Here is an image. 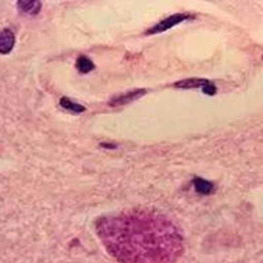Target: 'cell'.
I'll list each match as a JSON object with an SVG mask.
<instances>
[{
  "label": "cell",
  "mask_w": 263,
  "mask_h": 263,
  "mask_svg": "<svg viewBox=\"0 0 263 263\" xmlns=\"http://www.w3.org/2000/svg\"><path fill=\"white\" fill-rule=\"evenodd\" d=\"M147 91L145 88H138V90L129 91L126 93H120V95H116L115 98H112L109 100V105L111 107H119V105H125L129 104V103L135 102L137 99H140L141 96H144Z\"/></svg>",
  "instance_id": "cell-3"
},
{
  "label": "cell",
  "mask_w": 263,
  "mask_h": 263,
  "mask_svg": "<svg viewBox=\"0 0 263 263\" xmlns=\"http://www.w3.org/2000/svg\"><path fill=\"white\" fill-rule=\"evenodd\" d=\"M61 107L67 109L70 112H74V114H82V112L86 111V107L82 104H78V103H74L72 100H70L69 98H62L60 100Z\"/></svg>",
  "instance_id": "cell-8"
},
{
  "label": "cell",
  "mask_w": 263,
  "mask_h": 263,
  "mask_svg": "<svg viewBox=\"0 0 263 263\" xmlns=\"http://www.w3.org/2000/svg\"><path fill=\"white\" fill-rule=\"evenodd\" d=\"M262 60H263V58H262Z\"/></svg>",
  "instance_id": "cell-11"
},
{
  "label": "cell",
  "mask_w": 263,
  "mask_h": 263,
  "mask_svg": "<svg viewBox=\"0 0 263 263\" xmlns=\"http://www.w3.org/2000/svg\"><path fill=\"white\" fill-rule=\"evenodd\" d=\"M17 7L21 12L25 13V15L34 16L41 9V2H37V0H32V2H17Z\"/></svg>",
  "instance_id": "cell-7"
},
{
  "label": "cell",
  "mask_w": 263,
  "mask_h": 263,
  "mask_svg": "<svg viewBox=\"0 0 263 263\" xmlns=\"http://www.w3.org/2000/svg\"><path fill=\"white\" fill-rule=\"evenodd\" d=\"M77 69H78L79 72H82V74H87V72L92 71V70L95 69V65H93V62L90 58L82 55V57H79L78 60H77Z\"/></svg>",
  "instance_id": "cell-9"
},
{
  "label": "cell",
  "mask_w": 263,
  "mask_h": 263,
  "mask_svg": "<svg viewBox=\"0 0 263 263\" xmlns=\"http://www.w3.org/2000/svg\"><path fill=\"white\" fill-rule=\"evenodd\" d=\"M195 17H196V16L192 15V13H175V15H171V16H168V17H166V18H163V20L159 21L158 24H156L154 27H152L150 29H147L146 32H145V34H146V36H150V34H158V33H163V32H166V30L171 29V28L179 25L180 23H183V21L194 20Z\"/></svg>",
  "instance_id": "cell-2"
},
{
  "label": "cell",
  "mask_w": 263,
  "mask_h": 263,
  "mask_svg": "<svg viewBox=\"0 0 263 263\" xmlns=\"http://www.w3.org/2000/svg\"><path fill=\"white\" fill-rule=\"evenodd\" d=\"M201 91H203V92L205 93V95L213 96V95H216V92H217V88H216L215 83H213V82H211V83L208 84V86L204 87V88Z\"/></svg>",
  "instance_id": "cell-10"
},
{
  "label": "cell",
  "mask_w": 263,
  "mask_h": 263,
  "mask_svg": "<svg viewBox=\"0 0 263 263\" xmlns=\"http://www.w3.org/2000/svg\"><path fill=\"white\" fill-rule=\"evenodd\" d=\"M15 46V33L11 29H3L0 34V53L8 54Z\"/></svg>",
  "instance_id": "cell-4"
},
{
  "label": "cell",
  "mask_w": 263,
  "mask_h": 263,
  "mask_svg": "<svg viewBox=\"0 0 263 263\" xmlns=\"http://www.w3.org/2000/svg\"><path fill=\"white\" fill-rule=\"evenodd\" d=\"M211 83V81L203 78H189L184 79V81H179L177 83H174V87L177 88H184V90H191V88H201L203 90L204 87L208 86Z\"/></svg>",
  "instance_id": "cell-5"
},
{
  "label": "cell",
  "mask_w": 263,
  "mask_h": 263,
  "mask_svg": "<svg viewBox=\"0 0 263 263\" xmlns=\"http://www.w3.org/2000/svg\"><path fill=\"white\" fill-rule=\"evenodd\" d=\"M192 183H194V187L197 194L200 195H211L213 192V190H215V185H213L212 182L203 179L200 177H195Z\"/></svg>",
  "instance_id": "cell-6"
},
{
  "label": "cell",
  "mask_w": 263,
  "mask_h": 263,
  "mask_svg": "<svg viewBox=\"0 0 263 263\" xmlns=\"http://www.w3.org/2000/svg\"><path fill=\"white\" fill-rule=\"evenodd\" d=\"M99 239L119 263H177L184 239L177 225L157 211L124 210L98 218Z\"/></svg>",
  "instance_id": "cell-1"
}]
</instances>
